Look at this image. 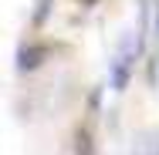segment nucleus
I'll return each mask as SVG.
<instances>
[{"label":"nucleus","mask_w":159,"mask_h":155,"mask_svg":"<svg viewBox=\"0 0 159 155\" xmlns=\"http://www.w3.org/2000/svg\"><path fill=\"white\" fill-rule=\"evenodd\" d=\"M37 58H41V51H37V47H31V51H20V64H17V67H20V71H31V67H37Z\"/></svg>","instance_id":"2"},{"label":"nucleus","mask_w":159,"mask_h":155,"mask_svg":"<svg viewBox=\"0 0 159 155\" xmlns=\"http://www.w3.org/2000/svg\"><path fill=\"white\" fill-rule=\"evenodd\" d=\"M129 67H132V44L125 41V47H122V54L115 58V67H112V88L115 91H122L129 81Z\"/></svg>","instance_id":"1"}]
</instances>
